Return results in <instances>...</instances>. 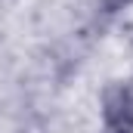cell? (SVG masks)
Listing matches in <instances>:
<instances>
[{
  "label": "cell",
  "mask_w": 133,
  "mask_h": 133,
  "mask_svg": "<svg viewBox=\"0 0 133 133\" xmlns=\"http://www.w3.org/2000/svg\"><path fill=\"white\" fill-rule=\"evenodd\" d=\"M102 124L108 133H133V87L108 84L102 90Z\"/></svg>",
  "instance_id": "1"
},
{
  "label": "cell",
  "mask_w": 133,
  "mask_h": 133,
  "mask_svg": "<svg viewBox=\"0 0 133 133\" xmlns=\"http://www.w3.org/2000/svg\"><path fill=\"white\" fill-rule=\"evenodd\" d=\"M111 3H118V6H130L133 0H111Z\"/></svg>",
  "instance_id": "2"
}]
</instances>
